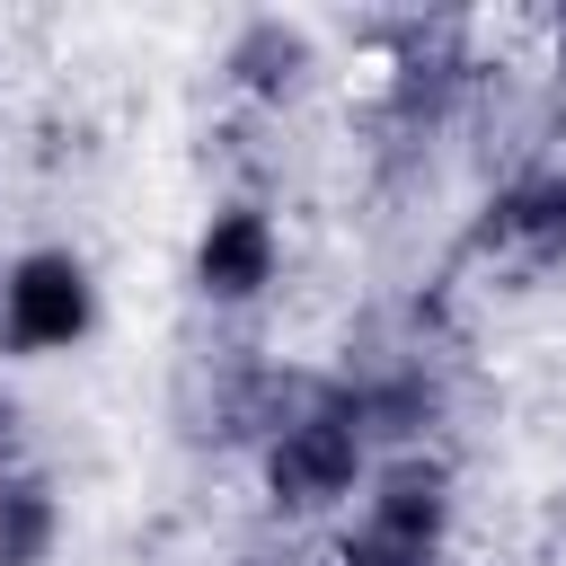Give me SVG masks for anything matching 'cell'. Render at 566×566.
<instances>
[{"label":"cell","mask_w":566,"mask_h":566,"mask_svg":"<svg viewBox=\"0 0 566 566\" xmlns=\"http://www.w3.org/2000/svg\"><path fill=\"white\" fill-rule=\"evenodd\" d=\"M478 256H495V265H557L566 256V177H513L495 203H486V221H478Z\"/></svg>","instance_id":"obj_3"},{"label":"cell","mask_w":566,"mask_h":566,"mask_svg":"<svg viewBox=\"0 0 566 566\" xmlns=\"http://www.w3.org/2000/svg\"><path fill=\"white\" fill-rule=\"evenodd\" d=\"M88 318H97V292H88V265H80V256L35 248V256L9 265V283H0V327H9V345H27V354L80 345Z\"/></svg>","instance_id":"obj_2"},{"label":"cell","mask_w":566,"mask_h":566,"mask_svg":"<svg viewBox=\"0 0 566 566\" xmlns=\"http://www.w3.org/2000/svg\"><path fill=\"white\" fill-rule=\"evenodd\" d=\"M9 451H18V407L0 398V478H9Z\"/></svg>","instance_id":"obj_8"},{"label":"cell","mask_w":566,"mask_h":566,"mask_svg":"<svg viewBox=\"0 0 566 566\" xmlns=\"http://www.w3.org/2000/svg\"><path fill=\"white\" fill-rule=\"evenodd\" d=\"M230 71H239L248 88H265V97H274V88H292V80L310 71V44H301V27H274V18H256V27L230 44Z\"/></svg>","instance_id":"obj_7"},{"label":"cell","mask_w":566,"mask_h":566,"mask_svg":"<svg viewBox=\"0 0 566 566\" xmlns=\"http://www.w3.org/2000/svg\"><path fill=\"white\" fill-rule=\"evenodd\" d=\"M53 548V486L44 478H0V566H44Z\"/></svg>","instance_id":"obj_6"},{"label":"cell","mask_w":566,"mask_h":566,"mask_svg":"<svg viewBox=\"0 0 566 566\" xmlns=\"http://www.w3.org/2000/svg\"><path fill=\"white\" fill-rule=\"evenodd\" d=\"M354 469H363V407H354L345 389H318V398L265 442V486H274L283 513L336 504V495L354 486Z\"/></svg>","instance_id":"obj_1"},{"label":"cell","mask_w":566,"mask_h":566,"mask_svg":"<svg viewBox=\"0 0 566 566\" xmlns=\"http://www.w3.org/2000/svg\"><path fill=\"white\" fill-rule=\"evenodd\" d=\"M195 283L212 301H248L256 283H274V230H265V212H248V203L212 212V230L195 239Z\"/></svg>","instance_id":"obj_4"},{"label":"cell","mask_w":566,"mask_h":566,"mask_svg":"<svg viewBox=\"0 0 566 566\" xmlns=\"http://www.w3.org/2000/svg\"><path fill=\"white\" fill-rule=\"evenodd\" d=\"M442 513H451L442 469H433V460H398V469H380L363 531H380V539H398V548H424V557H433V548H442Z\"/></svg>","instance_id":"obj_5"}]
</instances>
